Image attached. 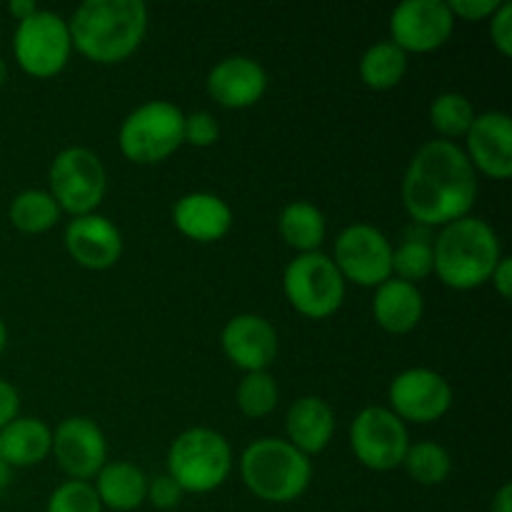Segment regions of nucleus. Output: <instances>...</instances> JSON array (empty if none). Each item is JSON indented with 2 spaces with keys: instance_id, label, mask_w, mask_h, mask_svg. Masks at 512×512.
Segmentation results:
<instances>
[{
  "instance_id": "0eeeda50",
  "label": "nucleus",
  "mask_w": 512,
  "mask_h": 512,
  "mask_svg": "<svg viewBox=\"0 0 512 512\" xmlns=\"http://www.w3.org/2000/svg\"><path fill=\"white\" fill-rule=\"evenodd\" d=\"M283 290L288 303L310 320L330 318L345 300L343 275L333 258L320 250L290 260L283 273Z\"/></svg>"
},
{
  "instance_id": "412c9836",
  "label": "nucleus",
  "mask_w": 512,
  "mask_h": 512,
  "mask_svg": "<svg viewBox=\"0 0 512 512\" xmlns=\"http://www.w3.org/2000/svg\"><path fill=\"white\" fill-rule=\"evenodd\" d=\"M423 310L425 303L418 285L390 278L375 288L373 318L385 333L405 335L415 330L423 320Z\"/></svg>"
},
{
  "instance_id": "6ab92c4d",
  "label": "nucleus",
  "mask_w": 512,
  "mask_h": 512,
  "mask_svg": "<svg viewBox=\"0 0 512 512\" xmlns=\"http://www.w3.org/2000/svg\"><path fill=\"white\" fill-rule=\"evenodd\" d=\"M173 223L195 243H215L233 228V210L213 193H188L175 203Z\"/></svg>"
},
{
  "instance_id": "a19ab883",
  "label": "nucleus",
  "mask_w": 512,
  "mask_h": 512,
  "mask_svg": "<svg viewBox=\"0 0 512 512\" xmlns=\"http://www.w3.org/2000/svg\"><path fill=\"white\" fill-rule=\"evenodd\" d=\"M5 345H8V328H5V320L0 318V353L5 350Z\"/></svg>"
},
{
  "instance_id": "a211bd4d",
  "label": "nucleus",
  "mask_w": 512,
  "mask_h": 512,
  "mask_svg": "<svg viewBox=\"0 0 512 512\" xmlns=\"http://www.w3.org/2000/svg\"><path fill=\"white\" fill-rule=\"evenodd\" d=\"M208 93L218 105L243 110L258 103L268 90V73L258 60L248 55H230L213 65L208 73Z\"/></svg>"
},
{
  "instance_id": "c9c22d12",
  "label": "nucleus",
  "mask_w": 512,
  "mask_h": 512,
  "mask_svg": "<svg viewBox=\"0 0 512 512\" xmlns=\"http://www.w3.org/2000/svg\"><path fill=\"white\" fill-rule=\"evenodd\" d=\"M18 410H20L18 390H15L8 380H0V430L18 418Z\"/></svg>"
},
{
  "instance_id": "4c0bfd02",
  "label": "nucleus",
  "mask_w": 512,
  "mask_h": 512,
  "mask_svg": "<svg viewBox=\"0 0 512 512\" xmlns=\"http://www.w3.org/2000/svg\"><path fill=\"white\" fill-rule=\"evenodd\" d=\"M38 5L33 3V0H13V3H8V13L13 15L15 20H25V18H30V15L33 13H38Z\"/></svg>"
},
{
  "instance_id": "9d476101",
  "label": "nucleus",
  "mask_w": 512,
  "mask_h": 512,
  "mask_svg": "<svg viewBox=\"0 0 512 512\" xmlns=\"http://www.w3.org/2000/svg\"><path fill=\"white\" fill-rule=\"evenodd\" d=\"M335 268L360 288H378L393 278V245L368 223H353L335 238Z\"/></svg>"
},
{
  "instance_id": "6e6552de",
  "label": "nucleus",
  "mask_w": 512,
  "mask_h": 512,
  "mask_svg": "<svg viewBox=\"0 0 512 512\" xmlns=\"http://www.w3.org/2000/svg\"><path fill=\"white\" fill-rule=\"evenodd\" d=\"M50 195L58 203L60 213L73 218L95 213L105 198L108 178L98 155L88 148H65L55 155L48 173Z\"/></svg>"
},
{
  "instance_id": "f03ea898",
  "label": "nucleus",
  "mask_w": 512,
  "mask_h": 512,
  "mask_svg": "<svg viewBox=\"0 0 512 512\" xmlns=\"http://www.w3.org/2000/svg\"><path fill=\"white\" fill-rule=\"evenodd\" d=\"M70 40L80 55L100 65L128 60L148 33L143 0H85L68 20Z\"/></svg>"
},
{
  "instance_id": "b1692460",
  "label": "nucleus",
  "mask_w": 512,
  "mask_h": 512,
  "mask_svg": "<svg viewBox=\"0 0 512 512\" xmlns=\"http://www.w3.org/2000/svg\"><path fill=\"white\" fill-rule=\"evenodd\" d=\"M278 230L285 245H290L298 253H315L328 235L325 215L305 200H295L280 210Z\"/></svg>"
},
{
  "instance_id": "58836bf2",
  "label": "nucleus",
  "mask_w": 512,
  "mask_h": 512,
  "mask_svg": "<svg viewBox=\"0 0 512 512\" xmlns=\"http://www.w3.org/2000/svg\"><path fill=\"white\" fill-rule=\"evenodd\" d=\"M490 512H512V485L505 483L503 488L495 493L493 503H490Z\"/></svg>"
},
{
  "instance_id": "39448f33",
  "label": "nucleus",
  "mask_w": 512,
  "mask_h": 512,
  "mask_svg": "<svg viewBox=\"0 0 512 512\" xmlns=\"http://www.w3.org/2000/svg\"><path fill=\"white\" fill-rule=\"evenodd\" d=\"M233 470L230 443L210 428H190L173 440L168 450V475L183 493H213Z\"/></svg>"
},
{
  "instance_id": "cd10ccee",
  "label": "nucleus",
  "mask_w": 512,
  "mask_h": 512,
  "mask_svg": "<svg viewBox=\"0 0 512 512\" xmlns=\"http://www.w3.org/2000/svg\"><path fill=\"white\" fill-rule=\"evenodd\" d=\"M475 120V108L463 93H440L430 105V123L443 140L465 138Z\"/></svg>"
},
{
  "instance_id": "dca6fc26",
  "label": "nucleus",
  "mask_w": 512,
  "mask_h": 512,
  "mask_svg": "<svg viewBox=\"0 0 512 512\" xmlns=\"http://www.w3.org/2000/svg\"><path fill=\"white\" fill-rule=\"evenodd\" d=\"M223 353L245 373H263L278 358V333L263 315L243 313L225 323L220 333Z\"/></svg>"
},
{
  "instance_id": "72a5a7b5",
  "label": "nucleus",
  "mask_w": 512,
  "mask_h": 512,
  "mask_svg": "<svg viewBox=\"0 0 512 512\" xmlns=\"http://www.w3.org/2000/svg\"><path fill=\"white\" fill-rule=\"evenodd\" d=\"M490 38L503 55H512V3H500L490 15Z\"/></svg>"
},
{
  "instance_id": "423d86ee",
  "label": "nucleus",
  "mask_w": 512,
  "mask_h": 512,
  "mask_svg": "<svg viewBox=\"0 0 512 512\" xmlns=\"http://www.w3.org/2000/svg\"><path fill=\"white\" fill-rule=\"evenodd\" d=\"M185 113L168 100H150L138 105L118 130L120 153L138 165L168 160L183 140Z\"/></svg>"
},
{
  "instance_id": "9b49d317",
  "label": "nucleus",
  "mask_w": 512,
  "mask_h": 512,
  "mask_svg": "<svg viewBox=\"0 0 512 512\" xmlns=\"http://www.w3.org/2000/svg\"><path fill=\"white\" fill-rule=\"evenodd\" d=\"M350 448L360 465L370 470H395L403 465L410 448L408 428L390 408H365L350 425Z\"/></svg>"
},
{
  "instance_id": "c85d7f7f",
  "label": "nucleus",
  "mask_w": 512,
  "mask_h": 512,
  "mask_svg": "<svg viewBox=\"0 0 512 512\" xmlns=\"http://www.w3.org/2000/svg\"><path fill=\"white\" fill-rule=\"evenodd\" d=\"M278 395L280 393L273 375L263 370V373H245V378L238 385V393H235V400H238V408L245 418L260 420L273 413L275 405H278Z\"/></svg>"
},
{
  "instance_id": "ddd939ff",
  "label": "nucleus",
  "mask_w": 512,
  "mask_h": 512,
  "mask_svg": "<svg viewBox=\"0 0 512 512\" xmlns=\"http://www.w3.org/2000/svg\"><path fill=\"white\" fill-rule=\"evenodd\" d=\"M390 410L408 423H435L453 405V388L430 368H410L395 375L388 390Z\"/></svg>"
},
{
  "instance_id": "f8f14e48",
  "label": "nucleus",
  "mask_w": 512,
  "mask_h": 512,
  "mask_svg": "<svg viewBox=\"0 0 512 512\" xmlns=\"http://www.w3.org/2000/svg\"><path fill=\"white\" fill-rule=\"evenodd\" d=\"M453 28L455 18L445 0H405L390 15V40L405 53L443 48Z\"/></svg>"
},
{
  "instance_id": "1a4fd4ad",
  "label": "nucleus",
  "mask_w": 512,
  "mask_h": 512,
  "mask_svg": "<svg viewBox=\"0 0 512 512\" xmlns=\"http://www.w3.org/2000/svg\"><path fill=\"white\" fill-rule=\"evenodd\" d=\"M73 53L68 20L53 10H38L20 20L13 35V55L33 78H53L68 65Z\"/></svg>"
},
{
  "instance_id": "7ed1b4c3",
  "label": "nucleus",
  "mask_w": 512,
  "mask_h": 512,
  "mask_svg": "<svg viewBox=\"0 0 512 512\" xmlns=\"http://www.w3.org/2000/svg\"><path fill=\"white\" fill-rule=\"evenodd\" d=\"M500 258L498 233L473 215L445 225L433 243V273L453 290H473L488 283Z\"/></svg>"
},
{
  "instance_id": "bb28decb",
  "label": "nucleus",
  "mask_w": 512,
  "mask_h": 512,
  "mask_svg": "<svg viewBox=\"0 0 512 512\" xmlns=\"http://www.w3.org/2000/svg\"><path fill=\"white\" fill-rule=\"evenodd\" d=\"M403 465L410 478L420 485H440L453 473V458H450V453L443 445L433 443V440L410 445Z\"/></svg>"
},
{
  "instance_id": "20e7f679",
  "label": "nucleus",
  "mask_w": 512,
  "mask_h": 512,
  "mask_svg": "<svg viewBox=\"0 0 512 512\" xmlns=\"http://www.w3.org/2000/svg\"><path fill=\"white\" fill-rule=\"evenodd\" d=\"M240 478L255 498L285 505L298 500L313 480L308 455L280 438H260L240 458Z\"/></svg>"
},
{
  "instance_id": "393cba45",
  "label": "nucleus",
  "mask_w": 512,
  "mask_h": 512,
  "mask_svg": "<svg viewBox=\"0 0 512 512\" xmlns=\"http://www.w3.org/2000/svg\"><path fill=\"white\" fill-rule=\"evenodd\" d=\"M408 73V53L393 40L370 45L360 58V80L373 90H390Z\"/></svg>"
},
{
  "instance_id": "2eb2a0df",
  "label": "nucleus",
  "mask_w": 512,
  "mask_h": 512,
  "mask_svg": "<svg viewBox=\"0 0 512 512\" xmlns=\"http://www.w3.org/2000/svg\"><path fill=\"white\" fill-rule=\"evenodd\" d=\"M465 155L475 173H485L493 180H508L512 175V120L503 110H488L475 115L465 133Z\"/></svg>"
},
{
  "instance_id": "ea45409f",
  "label": "nucleus",
  "mask_w": 512,
  "mask_h": 512,
  "mask_svg": "<svg viewBox=\"0 0 512 512\" xmlns=\"http://www.w3.org/2000/svg\"><path fill=\"white\" fill-rule=\"evenodd\" d=\"M10 475H13L10 473V468L3 463V460H0V493H3V490L10 485Z\"/></svg>"
},
{
  "instance_id": "4be33fe9",
  "label": "nucleus",
  "mask_w": 512,
  "mask_h": 512,
  "mask_svg": "<svg viewBox=\"0 0 512 512\" xmlns=\"http://www.w3.org/2000/svg\"><path fill=\"white\" fill-rule=\"evenodd\" d=\"M53 450V430L38 418H15L0 430V460L13 468L43 463Z\"/></svg>"
},
{
  "instance_id": "4468645a",
  "label": "nucleus",
  "mask_w": 512,
  "mask_h": 512,
  "mask_svg": "<svg viewBox=\"0 0 512 512\" xmlns=\"http://www.w3.org/2000/svg\"><path fill=\"white\" fill-rule=\"evenodd\" d=\"M50 453L55 455L60 470L70 480H83V483L95 478L100 468L108 463V443H105L103 430L95 420L83 418V415L65 418L55 428Z\"/></svg>"
},
{
  "instance_id": "473e14b6",
  "label": "nucleus",
  "mask_w": 512,
  "mask_h": 512,
  "mask_svg": "<svg viewBox=\"0 0 512 512\" xmlns=\"http://www.w3.org/2000/svg\"><path fill=\"white\" fill-rule=\"evenodd\" d=\"M183 488L175 483L170 475H158L155 480H148V498L158 510H173L183 503Z\"/></svg>"
},
{
  "instance_id": "e433bc0d",
  "label": "nucleus",
  "mask_w": 512,
  "mask_h": 512,
  "mask_svg": "<svg viewBox=\"0 0 512 512\" xmlns=\"http://www.w3.org/2000/svg\"><path fill=\"white\" fill-rule=\"evenodd\" d=\"M490 280H493V285H495V290H498L500 298L510 300L512 298V260L503 255V258L498 260V265H495Z\"/></svg>"
},
{
  "instance_id": "a878e982",
  "label": "nucleus",
  "mask_w": 512,
  "mask_h": 512,
  "mask_svg": "<svg viewBox=\"0 0 512 512\" xmlns=\"http://www.w3.org/2000/svg\"><path fill=\"white\" fill-rule=\"evenodd\" d=\"M60 220V208L45 190H23L10 203V223L20 233H45Z\"/></svg>"
},
{
  "instance_id": "aec40b11",
  "label": "nucleus",
  "mask_w": 512,
  "mask_h": 512,
  "mask_svg": "<svg viewBox=\"0 0 512 512\" xmlns=\"http://www.w3.org/2000/svg\"><path fill=\"white\" fill-rule=\"evenodd\" d=\"M285 433H288V443L308 458L323 453L335 433L333 408L318 395L298 398L290 405L288 418H285Z\"/></svg>"
},
{
  "instance_id": "c756f323",
  "label": "nucleus",
  "mask_w": 512,
  "mask_h": 512,
  "mask_svg": "<svg viewBox=\"0 0 512 512\" xmlns=\"http://www.w3.org/2000/svg\"><path fill=\"white\" fill-rule=\"evenodd\" d=\"M433 273V243L425 235H410L393 248V275L405 283H418Z\"/></svg>"
},
{
  "instance_id": "f3484780",
  "label": "nucleus",
  "mask_w": 512,
  "mask_h": 512,
  "mask_svg": "<svg viewBox=\"0 0 512 512\" xmlns=\"http://www.w3.org/2000/svg\"><path fill=\"white\" fill-rule=\"evenodd\" d=\"M65 250L78 265L88 270L113 268L123 253V235L105 215L90 213L65 225Z\"/></svg>"
},
{
  "instance_id": "2f4dec72",
  "label": "nucleus",
  "mask_w": 512,
  "mask_h": 512,
  "mask_svg": "<svg viewBox=\"0 0 512 512\" xmlns=\"http://www.w3.org/2000/svg\"><path fill=\"white\" fill-rule=\"evenodd\" d=\"M220 128L218 120L208 113V110H195V113L185 115L183 125V140L185 143L195 145V148H210L218 143Z\"/></svg>"
},
{
  "instance_id": "f704fd0d",
  "label": "nucleus",
  "mask_w": 512,
  "mask_h": 512,
  "mask_svg": "<svg viewBox=\"0 0 512 512\" xmlns=\"http://www.w3.org/2000/svg\"><path fill=\"white\" fill-rule=\"evenodd\" d=\"M503 0H448L453 18L460 20H485L500 8Z\"/></svg>"
},
{
  "instance_id": "7c9ffc66",
  "label": "nucleus",
  "mask_w": 512,
  "mask_h": 512,
  "mask_svg": "<svg viewBox=\"0 0 512 512\" xmlns=\"http://www.w3.org/2000/svg\"><path fill=\"white\" fill-rule=\"evenodd\" d=\"M45 512H103V505L93 485L83 480H68L53 490Z\"/></svg>"
},
{
  "instance_id": "5701e85b",
  "label": "nucleus",
  "mask_w": 512,
  "mask_h": 512,
  "mask_svg": "<svg viewBox=\"0 0 512 512\" xmlns=\"http://www.w3.org/2000/svg\"><path fill=\"white\" fill-rule=\"evenodd\" d=\"M93 488L103 508L118 512L138 510L148 498V478L133 463H105Z\"/></svg>"
},
{
  "instance_id": "79ce46f5",
  "label": "nucleus",
  "mask_w": 512,
  "mask_h": 512,
  "mask_svg": "<svg viewBox=\"0 0 512 512\" xmlns=\"http://www.w3.org/2000/svg\"><path fill=\"white\" fill-rule=\"evenodd\" d=\"M5 80H8V63H5V60L0 58V85H3Z\"/></svg>"
},
{
  "instance_id": "f257e3e1",
  "label": "nucleus",
  "mask_w": 512,
  "mask_h": 512,
  "mask_svg": "<svg viewBox=\"0 0 512 512\" xmlns=\"http://www.w3.org/2000/svg\"><path fill=\"white\" fill-rule=\"evenodd\" d=\"M478 200V173L453 140H428L408 163L403 205L420 225H450Z\"/></svg>"
}]
</instances>
